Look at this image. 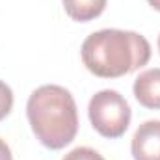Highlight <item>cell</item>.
<instances>
[{
	"label": "cell",
	"instance_id": "ba28073f",
	"mask_svg": "<svg viewBox=\"0 0 160 160\" xmlns=\"http://www.w3.org/2000/svg\"><path fill=\"white\" fill-rule=\"evenodd\" d=\"M62 160H104L101 153H97L91 147H77L73 151H69Z\"/></svg>",
	"mask_w": 160,
	"mask_h": 160
},
{
	"label": "cell",
	"instance_id": "7a4b0ae2",
	"mask_svg": "<svg viewBox=\"0 0 160 160\" xmlns=\"http://www.w3.org/2000/svg\"><path fill=\"white\" fill-rule=\"evenodd\" d=\"M26 116L39 143L52 151L69 145L78 132L77 102L65 88L56 84H45L32 91Z\"/></svg>",
	"mask_w": 160,
	"mask_h": 160
},
{
	"label": "cell",
	"instance_id": "5b68a950",
	"mask_svg": "<svg viewBox=\"0 0 160 160\" xmlns=\"http://www.w3.org/2000/svg\"><path fill=\"white\" fill-rule=\"evenodd\" d=\"M134 97L136 101L149 108V110H160V69H147L140 73V77L134 80Z\"/></svg>",
	"mask_w": 160,
	"mask_h": 160
},
{
	"label": "cell",
	"instance_id": "8992f818",
	"mask_svg": "<svg viewBox=\"0 0 160 160\" xmlns=\"http://www.w3.org/2000/svg\"><path fill=\"white\" fill-rule=\"evenodd\" d=\"M62 2H63L65 13L73 21L89 22L104 11L108 0H62Z\"/></svg>",
	"mask_w": 160,
	"mask_h": 160
},
{
	"label": "cell",
	"instance_id": "277c9868",
	"mask_svg": "<svg viewBox=\"0 0 160 160\" xmlns=\"http://www.w3.org/2000/svg\"><path fill=\"white\" fill-rule=\"evenodd\" d=\"M134 160H160V121L149 119L142 123L130 143Z\"/></svg>",
	"mask_w": 160,
	"mask_h": 160
},
{
	"label": "cell",
	"instance_id": "3957f363",
	"mask_svg": "<svg viewBox=\"0 0 160 160\" xmlns=\"http://www.w3.org/2000/svg\"><path fill=\"white\" fill-rule=\"evenodd\" d=\"M91 127L104 138H121L130 125V106L127 99L116 89L97 91L88 106Z\"/></svg>",
	"mask_w": 160,
	"mask_h": 160
},
{
	"label": "cell",
	"instance_id": "6da1fadb",
	"mask_svg": "<svg viewBox=\"0 0 160 160\" xmlns=\"http://www.w3.org/2000/svg\"><path fill=\"white\" fill-rule=\"evenodd\" d=\"M80 56L91 75L119 78L149 63L151 45L138 32L104 28L84 39Z\"/></svg>",
	"mask_w": 160,
	"mask_h": 160
},
{
	"label": "cell",
	"instance_id": "8fae6325",
	"mask_svg": "<svg viewBox=\"0 0 160 160\" xmlns=\"http://www.w3.org/2000/svg\"><path fill=\"white\" fill-rule=\"evenodd\" d=\"M158 50H160V36H158Z\"/></svg>",
	"mask_w": 160,
	"mask_h": 160
},
{
	"label": "cell",
	"instance_id": "30bf717a",
	"mask_svg": "<svg viewBox=\"0 0 160 160\" xmlns=\"http://www.w3.org/2000/svg\"><path fill=\"white\" fill-rule=\"evenodd\" d=\"M147 2H149V6H151L153 9L160 11V0H147Z\"/></svg>",
	"mask_w": 160,
	"mask_h": 160
},
{
	"label": "cell",
	"instance_id": "52a82bcc",
	"mask_svg": "<svg viewBox=\"0 0 160 160\" xmlns=\"http://www.w3.org/2000/svg\"><path fill=\"white\" fill-rule=\"evenodd\" d=\"M13 108V91L11 88L0 80V121L6 119Z\"/></svg>",
	"mask_w": 160,
	"mask_h": 160
},
{
	"label": "cell",
	"instance_id": "9c48e42d",
	"mask_svg": "<svg viewBox=\"0 0 160 160\" xmlns=\"http://www.w3.org/2000/svg\"><path fill=\"white\" fill-rule=\"evenodd\" d=\"M0 160H13L11 157V149H9V145L0 138Z\"/></svg>",
	"mask_w": 160,
	"mask_h": 160
}]
</instances>
